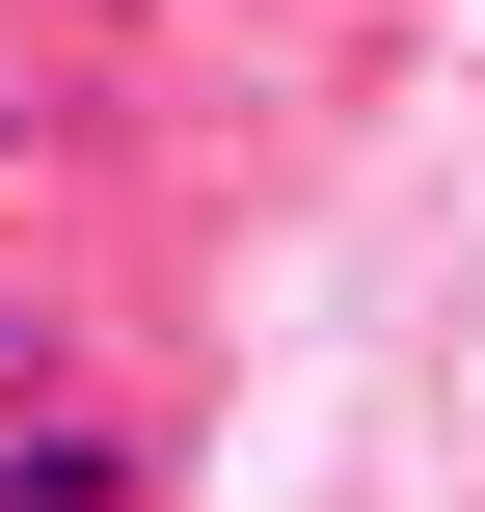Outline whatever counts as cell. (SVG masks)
Listing matches in <instances>:
<instances>
[{
	"instance_id": "1",
	"label": "cell",
	"mask_w": 485,
	"mask_h": 512,
	"mask_svg": "<svg viewBox=\"0 0 485 512\" xmlns=\"http://www.w3.org/2000/svg\"><path fill=\"white\" fill-rule=\"evenodd\" d=\"M0 512H135V432H108V405H54L27 351H0Z\"/></svg>"
}]
</instances>
